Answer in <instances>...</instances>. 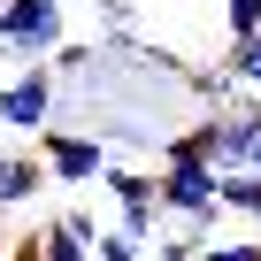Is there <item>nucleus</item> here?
<instances>
[{
    "label": "nucleus",
    "instance_id": "nucleus-7",
    "mask_svg": "<svg viewBox=\"0 0 261 261\" xmlns=\"http://www.w3.org/2000/svg\"><path fill=\"white\" fill-rule=\"evenodd\" d=\"M54 177H46V162L39 154H0V192H8V207H23V200H39Z\"/></svg>",
    "mask_w": 261,
    "mask_h": 261
},
{
    "label": "nucleus",
    "instance_id": "nucleus-10",
    "mask_svg": "<svg viewBox=\"0 0 261 261\" xmlns=\"http://www.w3.org/2000/svg\"><path fill=\"white\" fill-rule=\"evenodd\" d=\"M92 261H146V246L130 238V230H100L92 238Z\"/></svg>",
    "mask_w": 261,
    "mask_h": 261
},
{
    "label": "nucleus",
    "instance_id": "nucleus-16",
    "mask_svg": "<svg viewBox=\"0 0 261 261\" xmlns=\"http://www.w3.org/2000/svg\"><path fill=\"white\" fill-rule=\"evenodd\" d=\"M8 253H16V238H8V230H0V261H8Z\"/></svg>",
    "mask_w": 261,
    "mask_h": 261
},
{
    "label": "nucleus",
    "instance_id": "nucleus-11",
    "mask_svg": "<svg viewBox=\"0 0 261 261\" xmlns=\"http://www.w3.org/2000/svg\"><path fill=\"white\" fill-rule=\"evenodd\" d=\"M223 23H230V39H253V31H261V0H230Z\"/></svg>",
    "mask_w": 261,
    "mask_h": 261
},
{
    "label": "nucleus",
    "instance_id": "nucleus-12",
    "mask_svg": "<svg viewBox=\"0 0 261 261\" xmlns=\"http://www.w3.org/2000/svg\"><path fill=\"white\" fill-rule=\"evenodd\" d=\"M46 261H92V246H77L62 223H46Z\"/></svg>",
    "mask_w": 261,
    "mask_h": 261
},
{
    "label": "nucleus",
    "instance_id": "nucleus-13",
    "mask_svg": "<svg viewBox=\"0 0 261 261\" xmlns=\"http://www.w3.org/2000/svg\"><path fill=\"white\" fill-rule=\"evenodd\" d=\"M200 261H261V238H230V246H200Z\"/></svg>",
    "mask_w": 261,
    "mask_h": 261
},
{
    "label": "nucleus",
    "instance_id": "nucleus-9",
    "mask_svg": "<svg viewBox=\"0 0 261 261\" xmlns=\"http://www.w3.org/2000/svg\"><path fill=\"white\" fill-rule=\"evenodd\" d=\"M223 207L246 215V223H261V177H253V169H230V177H223Z\"/></svg>",
    "mask_w": 261,
    "mask_h": 261
},
{
    "label": "nucleus",
    "instance_id": "nucleus-2",
    "mask_svg": "<svg viewBox=\"0 0 261 261\" xmlns=\"http://www.w3.org/2000/svg\"><path fill=\"white\" fill-rule=\"evenodd\" d=\"M162 215H177L192 238L215 230V215H223V177H215V162H177V169H162Z\"/></svg>",
    "mask_w": 261,
    "mask_h": 261
},
{
    "label": "nucleus",
    "instance_id": "nucleus-5",
    "mask_svg": "<svg viewBox=\"0 0 261 261\" xmlns=\"http://www.w3.org/2000/svg\"><path fill=\"white\" fill-rule=\"evenodd\" d=\"M108 192H115V230L146 246L162 223V169H108Z\"/></svg>",
    "mask_w": 261,
    "mask_h": 261
},
{
    "label": "nucleus",
    "instance_id": "nucleus-15",
    "mask_svg": "<svg viewBox=\"0 0 261 261\" xmlns=\"http://www.w3.org/2000/svg\"><path fill=\"white\" fill-rule=\"evenodd\" d=\"M154 261H200V238H169V246H162Z\"/></svg>",
    "mask_w": 261,
    "mask_h": 261
},
{
    "label": "nucleus",
    "instance_id": "nucleus-3",
    "mask_svg": "<svg viewBox=\"0 0 261 261\" xmlns=\"http://www.w3.org/2000/svg\"><path fill=\"white\" fill-rule=\"evenodd\" d=\"M39 162H46V177L54 185H108V169H115V154H108V139L100 130H39Z\"/></svg>",
    "mask_w": 261,
    "mask_h": 261
},
{
    "label": "nucleus",
    "instance_id": "nucleus-14",
    "mask_svg": "<svg viewBox=\"0 0 261 261\" xmlns=\"http://www.w3.org/2000/svg\"><path fill=\"white\" fill-rule=\"evenodd\" d=\"M92 8H100V23H108L115 39H123L130 23H139V8H130V0H92Z\"/></svg>",
    "mask_w": 261,
    "mask_h": 261
},
{
    "label": "nucleus",
    "instance_id": "nucleus-17",
    "mask_svg": "<svg viewBox=\"0 0 261 261\" xmlns=\"http://www.w3.org/2000/svg\"><path fill=\"white\" fill-rule=\"evenodd\" d=\"M0 215H8V192H0Z\"/></svg>",
    "mask_w": 261,
    "mask_h": 261
},
{
    "label": "nucleus",
    "instance_id": "nucleus-8",
    "mask_svg": "<svg viewBox=\"0 0 261 261\" xmlns=\"http://www.w3.org/2000/svg\"><path fill=\"white\" fill-rule=\"evenodd\" d=\"M223 77H230L246 100H261V31H253V39H230V54H223Z\"/></svg>",
    "mask_w": 261,
    "mask_h": 261
},
{
    "label": "nucleus",
    "instance_id": "nucleus-4",
    "mask_svg": "<svg viewBox=\"0 0 261 261\" xmlns=\"http://www.w3.org/2000/svg\"><path fill=\"white\" fill-rule=\"evenodd\" d=\"M0 130H23V139H39V130H54V69H16L8 85H0Z\"/></svg>",
    "mask_w": 261,
    "mask_h": 261
},
{
    "label": "nucleus",
    "instance_id": "nucleus-6",
    "mask_svg": "<svg viewBox=\"0 0 261 261\" xmlns=\"http://www.w3.org/2000/svg\"><path fill=\"white\" fill-rule=\"evenodd\" d=\"M253 169L261 177V100H238L230 115H215V177Z\"/></svg>",
    "mask_w": 261,
    "mask_h": 261
},
{
    "label": "nucleus",
    "instance_id": "nucleus-1",
    "mask_svg": "<svg viewBox=\"0 0 261 261\" xmlns=\"http://www.w3.org/2000/svg\"><path fill=\"white\" fill-rule=\"evenodd\" d=\"M62 46H69V8L62 0H0V54H16L31 69V62H54Z\"/></svg>",
    "mask_w": 261,
    "mask_h": 261
}]
</instances>
